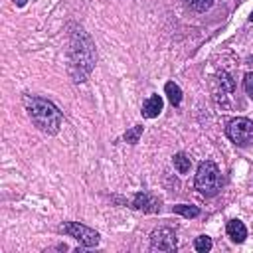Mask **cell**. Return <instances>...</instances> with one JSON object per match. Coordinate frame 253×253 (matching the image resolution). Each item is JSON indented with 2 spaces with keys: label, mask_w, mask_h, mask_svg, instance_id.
<instances>
[{
  "label": "cell",
  "mask_w": 253,
  "mask_h": 253,
  "mask_svg": "<svg viewBox=\"0 0 253 253\" xmlns=\"http://www.w3.org/2000/svg\"><path fill=\"white\" fill-rule=\"evenodd\" d=\"M243 87H245L247 95L253 99V73H247V75H245V79H243Z\"/></svg>",
  "instance_id": "16"
},
{
  "label": "cell",
  "mask_w": 253,
  "mask_h": 253,
  "mask_svg": "<svg viewBox=\"0 0 253 253\" xmlns=\"http://www.w3.org/2000/svg\"><path fill=\"white\" fill-rule=\"evenodd\" d=\"M132 206H134L136 210H144V211H158V210H160V202L154 200V198L148 196V194H136Z\"/></svg>",
  "instance_id": "8"
},
{
  "label": "cell",
  "mask_w": 253,
  "mask_h": 253,
  "mask_svg": "<svg viewBox=\"0 0 253 253\" xmlns=\"http://www.w3.org/2000/svg\"><path fill=\"white\" fill-rule=\"evenodd\" d=\"M152 251H176V233L170 227H158L150 235Z\"/></svg>",
  "instance_id": "6"
},
{
  "label": "cell",
  "mask_w": 253,
  "mask_h": 253,
  "mask_svg": "<svg viewBox=\"0 0 253 253\" xmlns=\"http://www.w3.org/2000/svg\"><path fill=\"white\" fill-rule=\"evenodd\" d=\"M69 71L75 77V81H85L89 75L93 63H95V51L89 36L83 34V30L73 32L71 36V47H69Z\"/></svg>",
  "instance_id": "1"
},
{
  "label": "cell",
  "mask_w": 253,
  "mask_h": 253,
  "mask_svg": "<svg viewBox=\"0 0 253 253\" xmlns=\"http://www.w3.org/2000/svg\"><path fill=\"white\" fill-rule=\"evenodd\" d=\"M249 20H251V22H253V12H251V16H249Z\"/></svg>",
  "instance_id": "19"
},
{
  "label": "cell",
  "mask_w": 253,
  "mask_h": 253,
  "mask_svg": "<svg viewBox=\"0 0 253 253\" xmlns=\"http://www.w3.org/2000/svg\"><path fill=\"white\" fill-rule=\"evenodd\" d=\"M140 134H142V126H140V125H136V126H132L130 130H126V132H125V140H126V142H130V144H136V142H138V138H140Z\"/></svg>",
  "instance_id": "15"
},
{
  "label": "cell",
  "mask_w": 253,
  "mask_h": 253,
  "mask_svg": "<svg viewBox=\"0 0 253 253\" xmlns=\"http://www.w3.org/2000/svg\"><path fill=\"white\" fill-rule=\"evenodd\" d=\"M227 235H229L235 243H243L245 237H247V227L243 225V221L231 219V221L227 223Z\"/></svg>",
  "instance_id": "9"
},
{
  "label": "cell",
  "mask_w": 253,
  "mask_h": 253,
  "mask_svg": "<svg viewBox=\"0 0 253 253\" xmlns=\"http://www.w3.org/2000/svg\"><path fill=\"white\" fill-rule=\"evenodd\" d=\"M196 188L204 196H215L219 192V188H221V174H219V168L211 160H206V162H202L198 166Z\"/></svg>",
  "instance_id": "3"
},
{
  "label": "cell",
  "mask_w": 253,
  "mask_h": 253,
  "mask_svg": "<svg viewBox=\"0 0 253 253\" xmlns=\"http://www.w3.org/2000/svg\"><path fill=\"white\" fill-rule=\"evenodd\" d=\"M184 4L194 12H206L211 8L213 0H184Z\"/></svg>",
  "instance_id": "13"
},
{
  "label": "cell",
  "mask_w": 253,
  "mask_h": 253,
  "mask_svg": "<svg viewBox=\"0 0 253 253\" xmlns=\"http://www.w3.org/2000/svg\"><path fill=\"white\" fill-rule=\"evenodd\" d=\"M190 166H192V160H190L184 152H178V154L174 156V168H176L180 174L190 172Z\"/></svg>",
  "instance_id": "11"
},
{
  "label": "cell",
  "mask_w": 253,
  "mask_h": 253,
  "mask_svg": "<svg viewBox=\"0 0 253 253\" xmlns=\"http://www.w3.org/2000/svg\"><path fill=\"white\" fill-rule=\"evenodd\" d=\"M26 103V109H28V115L32 119V123L45 134H55L61 126V113L57 111V107L47 101V99H42V97H26L24 99Z\"/></svg>",
  "instance_id": "2"
},
{
  "label": "cell",
  "mask_w": 253,
  "mask_h": 253,
  "mask_svg": "<svg viewBox=\"0 0 253 253\" xmlns=\"http://www.w3.org/2000/svg\"><path fill=\"white\" fill-rule=\"evenodd\" d=\"M61 229H63V233H67L69 237L77 239L85 247H95L99 243V233L95 229L79 223V221H67V223L61 225Z\"/></svg>",
  "instance_id": "5"
},
{
  "label": "cell",
  "mask_w": 253,
  "mask_h": 253,
  "mask_svg": "<svg viewBox=\"0 0 253 253\" xmlns=\"http://www.w3.org/2000/svg\"><path fill=\"white\" fill-rule=\"evenodd\" d=\"M14 2H16V4H18V6H24V4H26V2H28V0H14Z\"/></svg>",
  "instance_id": "18"
},
{
  "label": "cell",
  "mask_w": 253,
  "mask_h": 253,
  "mask_svg": "<svg viewBox=\"0 0 253 253\" xmlns=\"http://www.w3.org/2000/svg\"><path fill=\"white\" fill-rule=\"evenodd\" d=\"M194 247H196V251L206 253V251H210V249H211V239H210L208 235H200V237H196Z\"/></svg>",
  "instance_id": "14"
},
{
  "label": "cell",
  "mask_w": 253,
  "mask_h": 253,
  "mask_svg": "<svg viewBox=\"0 0 253 253\" xmlns=\"http://www.w3.org/2000/svg\"><path fill=\"white\" fill-rule=\"evenodd\" d=\"M227 136L237 144V146H247L253 142V121L249 119H233L227 125Z\"/></svg>",
  "instance_id": "4"
},
{
  "label": "cell",
  "mask_w": 253,
  "mask_h": 253,
  "mask_svg": "<svg viewBox=\"0 0 253 253\" xmlns=\"http://www.w3.org/2000/svg\"><path fill=\"white\" fill-rule=\"evenodd\" d=\"M164 91H166V97H168V101H170L172 105H180V101H182V91H180V87H178L174 81H168L166 87H164Z\"/></svg>",
  "instance_id": "10"
},
{
  "label": "cell",
  "mask_w": 253,
  "mask_h": 253,
  "mask_svg": "<svg viewBox=\"0 0 253 253\" xmlns=\"http://www.w3.org/2000/svg\"><path fill=\"white\" fill-rule=\"evenodd\" d=\"M160 111H162V97H160V95H150V97L144 101L140 113H142V117H146V119H154V117L160 115Z\"/></svg>",
  "instance_id": "7"
},
{
  "label": "cell",
  "mask_w": 253,
  "mask_h": 253,
  "mask_svg": "<svg viewBox=\"0 0 253 253\" xmlns=\"http://www.w3.org/2000/svg\"><path fill=\"white\" fill-rule=\"evenodd\" d=\"M172 210H174L176 213L184 215V217H198V215H200V210H198L196 206H188V204H178V206H174Z\"/></svg>",
  "instance_id": "12"
},
{
  "label": "cell",
  "mask_w": 253,
  "mask_h": 253,
  "mask_svg": "<svg viewBox=\"0 0 253 253\" xmlns=\"http://www.w3.org/2000/svg\"><path fill=\"white\" fill-rule=\"evenodd\" d=\"M219 83L225 87V91H233V81H231V77H229L227 73H221V77H219Z\"/></svg>",
  "instance_id": "17"
}]
</instances>
